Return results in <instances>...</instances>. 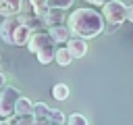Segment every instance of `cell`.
<instances>
[{"instance_id": "cell-21", "label": "cell", "mask_w": 133, "mask_h": 125, "mask_svg": "<svg viewBox=\"0 0 133 125\" xmlns=\"http://www.w3.org/2000/svg\"><path fill=\"white\" fill-rule=\"evenodd\" d=\"M127 21L133 23V4H127Z\"/></svg>"}, {"instance_id": "cell-6", "label": "cell", "mask_w": 133, "mask_h": 125, "mask_svg": "<svg viewBox=\"0 0 133 125\" xmlns=\"http://www.w3.org/2000/svg\"><path fill=\"white\" fill-rule=\"evenodd\" d=\"M25 0H0V17H17L21 15Z\"/></svg>"}, {"instance_id": "cell-3", "label": "cell", "mask_w": 133, "mask_h": 125, "mask_svg": "<svg viewBox=\"0 0 133 125\" xmlns=\"http://www.w3.org/2000/svg\"><path fill=\"white\" fill-rule=\"evenodd\" d=\"M19 98H21V94L12 85H6L0 92V117L2 119H8V117L17 115V100Z\"/></svg>"}, {"instance_id": "cell-12", "label": "cell", "mask_w": 133, "mask_h": 125, "mask_svg": "<svg viewBox=\"0 0 133 125\" xmlns=\"http://www.w3.org/2000/svg\"><path fill=\"white\" fill-rule=\"evenodd\" d=\"M33 106L35 102H31L27 96H21L17 100V115H33Z\"/></svg>"}, {"instance_id": "cell-9", "label": "cell", "mask_w": 133, "mask_h": 125, "mask_svg": "<svg viewBox=\"0 0 133 125\" xmlns=\"http://www.w3.org/2000/svg\"><path fill=\"white\" fill-rule=\"evenodd\" d=\"M48 33L52 35V40H54L56 44H66V42L73 38V35H71L73 31L69 29V25H56V27H50Z\"/></svg>"}, {"instance_id": "cell-22", "label": "cell", "mask_w": 133, "mask_h": 125, "mask_svg": "<svg viewBox=\"0 0 133 125\" xmlns=\"http://www.w3.org/2000/svg\"><path fill=\"white\" fill-rule=\"evenodd\" d=\"M4 88H6V75H4V73H0V92H2Z\"/></svg>"}, {"instance_id": "cell-20", "label": "cell", "mask_w": 133, "mask_h": 125, "mask_svg": "<svg viewBox=\"0 0 133 125\" xmlns=\"http://www.w3.org/2000/svg\"><path fill=\"white\" fill-rule=\"evenodd\" d=\"M52 121L48 119V117H35V123L33 125H50Z\"/></svg>"}, {"instance_id": "cell-11", "label": "cell", "mask_w": 133, "mask_h": 125, "mask_svg": "<svg viewBox=\"0 0 133 125\" xmlns=\"http://www.w3.org/2000/svg\"><path fill=\"white\" fill-rule=\"evenodd\" d=\"M73 54L69 52V48L66 46H58V50H56V60L54 63H58V67H69L71 63H73Z\"/></svg>"}, {"instance_id": "cell-4", "label": "cell", "mask_w": 133, "mask_h": 125, "mask_svg": "<svg viewBox=\"0 0 133 125\" xmlns=\"http://www.w3.org/2000/svg\"><path fill=\"white\" fill-rule=\"evenodd\" d=\"M102 15L110 25H121L127 21V4L121 0H110L102 6Z\"/></svg>"}, {"instance_id": "cell-15", "label": "cell", "mask_w": 133, "mask_h": 125, "mask_svg": "<svg viewBox=\"0 0 133 125\" xmlns=\"http://www.w3.org/2000/svg\"><path fill=\"white\" fill-rule=\"evenodd\" d=\"M48 119H50V121H52L54 125H64L69 117H64V115H62V110H58V108H52V110H50V117H48Z\"/></svg>"}, {"instance_id": "cell-7", "label": "cell", "mask_w": 133, "mask_h": 125, "mask_svg": "<svg viewBox=\"0 0 133 125\" xmlns=\"http://www.w3.org/2000/svg\"><path fill=\"white\" fill-rule=\"evenodd\" d=\"M42 21H44V25L50 29V27H56V25H62L64 23V10L62 8H48L44 15H42Z\"/></svg>"}, {"instance_id": "cell-2", "label": "cell", "mask_w": 133, "mask_h": 125, "mask_svg": "<svg viewBox=\"0 0 133 125\" xmlns=\"http://www.w3.org/2000/svg\"><path fill=\"white\" fill-rule=\"evenodd\" d=\"M27 50L33 52L42 65H50V63L56 60L58 44L52 40V35L48 31H33V35H31V40L27 44Z\"/></svg>"}, {"instance_id": "cell-5", "label": "cell", "mask_w": 133, "mask_h": 125, "mask_svg": "<svg viewBox=\"0 0 133 125\" xmlns=\"http://www.w3.org/2000/svg\"><path fill=\"white\" fill-rule=\"evenodd\" d=\"M19 25H21L19 17H4L0 23V40L15 46V33L19 29Z\"/></svg>"}, {"instance_id": "cell-25", "label": "cell", "mask_w": 133, "mask_h": 125, "mask_svg": "<svg viewBox=\"0 0 133 125\" xmlns=\"http://www.w3.org/2000/svg\"><path fill=\"white\" fill-rule=\"evenodd\" d=\"M85 2H89V4H96V0H85Z\"/></svg>"}, {"instance_id": "cell-13", "label": "cell", "mask_w": 133, "mask_h": 125, "mask_svg": "<svg viewBox=\"0 0 133 125\" xmlns=\"http://www.w3.org/2000/svg\"><path fill=\"white\" fill-rule=\"evenodd\" d=\"M69 94H71V90H69V85H66V83H56V85L52 88V96H54V100H58V102L66 100V98H69Z\"/></svg>"}, {"instance_id": "cell-18", "label": "cell", "mask_w": 133, "mask_h": 125, "mask_svg": "<svg viewBox=\"0 0 133 125\" xmlns=\"http://www.w3.org/2000/svg\"><path fill=\"white\" fill-rule=\"evenodd\" d=\"M50 106L46 104V102H35V106H33V115L35 117H50Z\"/></svg>"}, {"instance_id": "cell-16", "label": "cell", "mask_w": 133, "mask_h": 125, "mask_svg": "<svg viewBox=\"0 0 133 125\" xmlns=\"http://www.w3.org/2000/svg\"><path fill=\"white\" fill-rule=\"evenodd\" d=\"M66 125H89V123H87V117H85V115H81V113H73V115H69Z\"/></svg>"}, {"instance_id": "cell-24", "label": "cell", "mask_w": 133, "mask_h": 125, "mask_svg": "<svg viewBox=\"0 0 133 125\" xmlns=\"http://www.w3.org/2000/svg\"><path fill=\"white\" fill-rule=\"evenodd\" d=\"M0 125H10V121L8 119H0Z\"/></svg>"}, {"instance_id": "cell-1", "label": "cell", "mask_w": 133, "mask_h": 125, "mask_svg": "<svg viewBox=\"0 0 133 125\" xmlns=\"http://www.w3.org/2000/svg\"><path fill=\"white\" fill-rule=\"evenodd\" d=\"M104 21H106L104 15L98 12L96 8L81 6V8H75L69 15L66 25L73 31V35H79L83 40H94L104 31Z\"/></svg>"}, {"instance_id": "cell-8", "label": "cell", "mask_w": 133, "mask_h": 125, "mask_svg": "<svg viewBox=\"0 0 133 125\" xmlns=\"http://www.w3.org/2000/svg\"><path fill=\"white\" fill-rule=\"evenodd\" d=\"M64 46L69 48V52H71L75 58H83V56L87 54V42H85L83 38H79V35H73Z\"/></svg>"}, {"instance_id": "cell-26", "label": "cell", "mask_w": 133, "mask_h": 125, "mask_svg": "<svg viewBox=\"0 0 133 125\" xmlns=\"http://www.w3.org/2000/svg\"><path fill=\"white\" fill-rule=\"evenodd\" d=\"M50 125H54V123H50Z\"/></svg>"}, {"instance_id": "cell-19", "label": "cell", "mask_w": 133, "mask_h": 125, "mask_svg": "<svg viewBox=\"0 0 133 125\" xmlns=\"http://www.w3.org/2000/svg\"><path fill=\"white\" fill-rule=\"evenodd\" d=\"M73 4H75V0H48V6H52V8H62V10L71 8Z\"/></svg>"}, {"instance_id": "cell-17", "label": "cell", "mask_w": 133, "mask_h": 125, "mask_svg": "<svg viewBox=\"0 0 133 125\" xmlns=\"http://www.w3.org/2000/svg\"><path fill=\"white\" fill-rule=\"evenodd\" d=\"M29 4L33 6V10H35V15L37 17H42L50 6H48V0H29Z\"/></svg>"}, {"instance_id": "cell-14", "label": "cell", "mask_w": 133, "mask_h": 125, "mask_svg": "<svg viewBox=\"0 0 133 125\" xmlns=\"http://www.w3.org/2000/svg\"><path fill=\"white\" fill-rule=\"evenodd\" d=\"M10 125H33L35 123V115H12L8 117Z\"/></svg>"}, {"instance_id": "cell-10", "label": "cell", "mask_w": 133, "mask_h": 125, "mask_svg": "<svg viewBox=\"0 0 133 125\" xmlns=\"http://www.w3.org/2000/svg\"><path fill=\"white\" fill-rule=\"evenodd\" d=\"M31 35H33V29L21 23L19 29H17V33H15V46H27L29 40H31Z\"/></svg>"}, {"instance_id": "cell-23", "label": "cell", "mask_w": 133, "mask_h": 125, "mask_svg": "<svg viewBox=\"0 0 133 125\" xmlns=\"http://www.w3.org/2000/svg\"><path fill=\"white\" fill-rule=\"evenodd\" d=\"M108 2H110V0H96L94 6H104V4H108Z\"/></svg>"}]
</instances>
